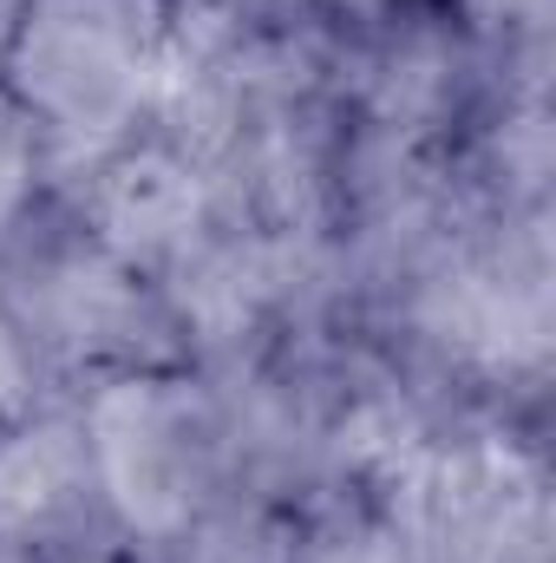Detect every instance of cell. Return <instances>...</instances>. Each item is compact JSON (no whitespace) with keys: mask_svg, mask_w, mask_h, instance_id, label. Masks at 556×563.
Instances as JSON below:
<instances>
[{"mask_svg":"<svg viewBox=\"0 0 556 563\" xmlns=\"http://www.w3.org/2000/svg\"><path fill=\"white\" fill-rule=\"evenodd\" d=\"M79 478V445L66 432H26L13 452H0V511H53L66 485Z\"/></svg>","mask_w":556,"mask_h":563,"instance_id":"cell-4","label":"cell"},{"mask_svg":"<svg viewBox=\"0 0 556 563\" xmlns=\"http://www.w3.org/2000/svg\"><path fill=\"white\" fill-rule=\"evenodd\" d=\"M92 445H99L112 498L138 525H177L184 518V498H190L184 426L157 387H119L92 420Z\"/></svg>","mask_w":556,"mask_h":563,"instance_id":"cell-2","label":"cell"},{"mask_svg":"<svg viewBox=\"0 0 556 563\" xmlns=\"http://www.w3.org/2000/svg\"><path fill=\"white\" fill-rule=\"evenodd\" d=\"M20 73L59 119H105L144 79V0H40Z\"/></svg>","mask_w":556,"mask_h":563,"instance_id":"cell-1","label":"cell"},{"mask_svg":"<svg viewBox=\"0 0 556 563\" xmlns=\"http://www.w3.org/2000/svg\"><path fill=\"white\" fill-rule=\"evenodd\" d=\"M20 400V354H13V341L0 334V407H13Z\"/></svg>","mask_w":556,"mask_h":563,"instance_id":"cell-6","label":"cell"},{"mask_svg":"<svg viewBox=\"0 0 556 563\" xmlns=\"http://www.w3.org/2000/svg\"><path fill=\"white\" fill-rule=\"evenodd\" d=\"M197 217V184L170 164V157H132L112 184H105V223L125 250H157L177 230H190Z\"/></svg>","mask_w":556,"mask_h":563,"instance_id":"cell-3","label":"cell"},{"mask_svg":"<svg viewBox=\"0 0 556 563\" xmlns=\"http://www.w3.org/2000/svg\"><path fill=\"white\" fill-rule=\"evenodd\" d=\"M327 563H393L387 551H374V544H354V551H334Z\"/></svg>","mask_w":556,"mask_h":563,"instance_id":"cell-7","label":"cell"},{"mask_svg":"<svg viewBox=\"0 0 556 563\" xmlns=\"http://www.w3.org/2000/svg\"><path fill=\"white\" fill-rule=\"evenodd\" d=\"M26 190V125L0 106V210H13Z\"/></svg>","mask_w":556,"mask_h":563,"instance_id":"cell-5","label":"cell"}]
</instances>
